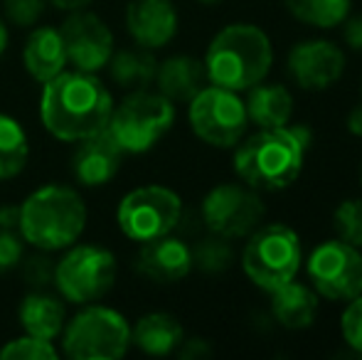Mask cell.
<instances>
[{"mask_svg":"<svg viewBox=\"0 0 362 360\" xmlns=\"http://www.w3.org/2000/svg\"><path fill=\"white\" fill-rule=\"evenodd\" d=\"M114 96L91 72H59L45 82L40 99L42 124L54 139L81 141L109 126Z\"/></svg>","mask_w":362,"mask_h":360,"instance_id":"cell-1","label":"cell"},{"mask_svg":"<svg viewBox=\"0 0 362 360\" xmlns=\"http://www.w3.org/2000/svg\"><path fill=\"white\" fill-rule=\"evenodd\" d=\"M310 129L276 126L262 129L242 141L234 153V170L254 190L276 192L288 187L303 170L305 151L310 149Z\"/></svg>","mask_w":362,"mask_h":360,"instance_id":"cell-2","label":"cell"},{"mask_svg":"<svg viewBox=\"0 0 362 360\" xmlns=\"http://www.w3.org/2000/svg\"><path fill=\"white\" fill-rule=\"evenodd\" d=\"M274 62L272 40L257 25L237 23L215 35L205 54L210 84L229 91H247L264 82Z\"/></svg>","mask_w":362,"mask_h":360,"instance_id":"cell-3","label":"cell"},{"mask_svg":"<svg viewBox=\"0 0 362 360\" xmlns=\"http://www.w3.org/2000/svg\"><path fill=\"white\" fill-rule=\"evenodd\" d=\"M86 227V205L67 185H45L30 192L20 205L18 232L28 245L42 252L72 247Z\"/></svg>","mask_w":362,"mask_h":360,"instance_id":"cell-4","label":"cell"},{"mask_svg":"<svg viewBox=\"0 0 362 360\" xmlns=\"http://www.w3.org/2000/svg\"><path fill=\"white\" fill-rule=\"evenodd\" d=\"M173 121L175 104L168 96L139 89L114 106L106 129L124 153H146L173 129Z\"/></svg>","mask_w":362,"mask_h":360,"instance_id":"cell-5","label":"cell"},{"mask_svg":"<svg viewBox=\"0 0 362 360\" xmlns=\"http://www.w3.org/2000/svg\"><path fill=\"white\" fill-rule=\"evenodd\" d=\"M131 346V326L109 306L81 308L62 328V351L72 360H116Z\"/></svg>","mask_w":362,"mask_h":360,"instance_id":"cell-6","label":"cell"},{"mask_svg":"<svg viewBox=\"0 0 362 360\" xmlns=\"http://www.w3.org/2000/svg\"><path fill=\"white\" fill-rule=\"evenodd\" d=\"M303 260L300 240L288 225L274 222L249 237L242 252V269L259 289L272 294L274 289L296 279Z\"/></svg>","mask_w":362,"mask_h":360,"instance_id":"cell-7","label":"cell"},{"mask_svg":"<svg viewBox=\"0 0 362 360\" xmlns=\"http://www.w3.org/2000/svg\"><path fill=\"white\" fill-rule=\"evenodd\" d=\"M116 257L106 247L72 245L54 265V286L72 303H94L111 291L116 281Z\"/></svg>","mask_w":362,"mask_h":360,"instance_id":"cell-8","label":"cell"},{"mask_svg":"<svg viewBox=\"0 0 362 360\" xmlns=\"http://www.w3.org/2000/svg\"><path fill=\"white\" fill-rule=\"evenodd\" d=\"M182 215V200L165 185H144L131 190L116 210V222L129 240L151 242L170 235Z\"/></svg>","mask_w":362,"mask_h":360,"instance_id":"cell-9","label":"cell"},{"mask_svg":"<svg viewBox=\"0 0 362 360\" xmlns=\"http://www.w3.org/2000/svg\"><path fill=\"white\" fill-rule=\"evenodd\" d=\"M247 109L237 91L217 84L202 87L190 99V126L205 144L215 149H232L247 131Z\"/></svg>","mask_w":362,"mask_h":360,"instance_id":"cell-10","label":"cell"},{"mask_svg":"<svg viewBox=\"0 0 362 360\" xmlns=\"http://www.w3.org/2000/svg\"><path fill=\"white\" fill-rule=\"evenodd\" d=\"M308 279L315 294L330 301H350L362 294V255L343 240L318 245L308 257Z\"/></svg>","mask_w":362,"mask_h":360,"instance_id":"cell-11","label":"cell"},{"mask_svg":"<svg viewBox=\"0 0 362 360\" xmlns=\"http://www.w3.org/2000/svg\"><path fill=\"white\" fill-rule=\"evenodd\" d=\"M264 217V202L247 182H222L212 187L202 200V220L212 235L237 240L259 227Z\"/></svg>","mask_w":362,"mask_h":360,"instance_id":"cell-12","label":"cell"},{"mask_svg":"<svg viewBox=\"0 0 362 360\" xmlns=\"http://www.w3.org/2000/svg\"><path fill=\"white\" fill-rule=\"evenodd\" d=\"M59 33L67 50V62H72L79 72L96 74L109 64L114 54V35L99 15L72 10Z\"/></svg>","mask_w":362,"mask_h":360,"instance_id":"cell-13","label":"cell"},{"mask_svg":"<svg viewBox=\"0 0 362 360\" xmlns=\"http://www.w3.org/2000/svg\"><path fill=\"white\" fill-rule=\"evenodd\" d=\"M286 69L300 89L320 91L333 87L343 77L345 54L338 45L328 40H308L298 42L288 52Z\"/></svg>","mask_w":362,"mask_h":360,"instance_id":"cell-14","label":"cell"},{"mask_svg":"<svg viewBox=\"0 0 362 360\" xmlns=\"http://www.w3.org/2000/svg\"><path fill=\"white\" fill-rule=\"evenodd\" d=\"M76 151L72 156L74 180L84 187H101L116 178L124 161V151L109 134V129L76 141Z\"/></svg>","mask_w":362,"mask_h":360,"instance_id":"cell-15","label":"cell"},{"mask_svg":"<svg viewBox=\"0 0 362 360\" xmlns=\"http://www.w3.org/2000/svg\"><path fill=\"white\" fill-rule=\"evenodd\" d=\"M126 28L139 47L160 50L177 33V10L173 0H131L126 5Z\"/></svg>","mask_w":362,"mask_h":360,"instance_id":"cell-16","label":"cell"},{"mask_svg":"<svg viewBox=\"0 0 362 360\" xmlns=\"http://www.w3.org/2000/svg\"><path fill=\"white\" fill-rule=\"evenodd\" d=\"M136 269L156 284H175L192 269V252L182 240L170 235L144 242L136 255Z\"/></svg>","mask_w":362,"mask_h":360,"instance_id":"cell-17","label":"cell"},{"mask_svg":"<svg viewBox=\"0 0 362 360\" xmlns=\"http://www.w3.org/2000/svg\"><path fill=\"white\" fill-rule=\"evenodd\" d=\"M23 62L25 69L30 72V77L37 79V82H49L59 72H64L67 67V50H64L62 33L57 28H35L30 33L28 42L23 50Z\"/></svg>","mask_w":362,"mask_h":360,"instance_id":"cell-18","label":"cell"},{"mask_svg":"<svg viewBox=\"0 0 362 360\" xmlns=\"http://www.w3.org/2000/svg\"><path fill=\"white\" fill-rule=\"evenodd\" d=\"M205 62L187 54H175L168 57L165 62L158 64L156 84L163 96L175 104V101H190L202 87H205Z\"/></svg>","mask_w":362,"mask_h":360,"instance_id":"cell-19","label":"cell"},{"mask_svg":"<svg viewBox=\"0 0 362 360\" xmlns=\"http://www.w3.org/2000/svg\"><path fill=\"white\" fill-rule=\"evenodd\" d=\"M247 119L259 129H276L286 126L293 114V96L284 84H254L247 89Z\"/></svg>","mask_w":362,"mask_h":360,"instance_id":"cell-20","label":"cell"},{"mask_svg":"<svg viewBox=\"0 0 362 360\" xmlns=\"http://www.w3.org/2000/svg\"><path fill=\"white\" fill-rule=\"evenodd\" d=\"M272 313L288 331L308 328L318 313V294L291 279L288 284L272 291Z\"/></svg>","mask_w":362,"mask_h":360,"instance_id":"cell-21","label":"cell"},{"mask_svg":"<svg viewBox=\"0 0 362 360\" xmlns=\"http://www.w3.org/2000/svg\"><path fill=\"white\" fill-rule=\"evenodd\" d=\"M131 343L148 356H170L182 343V326L170 313H146L131 328Z\"/></svg>","mask_w":362,"mask_h":360,"instance_id":"cell-22","label":"cell"},{"mask_svg":"<svg viewBox=\"0 0 362 360\" xmlns=\"http://www.w3.org/2000/svg\"><path fill=\"white\" fill-rule=\"evenodd\" d=\"M20 326L30 336L45 338V341H54L64 328V306L59 298L49 296V294H30L20 303Z\"/></svg>","mask_w":362,"mask_h":360,"instance_id":"cell-23","label":"cell"},{"mask_svg":"<svg viewBox=\"0 0 362 360\" xmlns=\"http://www.w3.org/2000/svg\"><path fill=\"white\" fill-rule=\"evenodd\" d=\"M111 79L119 84L121 89L139 91L146 89L151 82H156L158 62L151 54V50H121L114 52L109 59Z\"/></svg>","mask_w":362,"mask_h":360,"instance_id":"cell-24","label":"cell"},{"mask_svg":"<svg viewBox=\"0 0 362 360\" xmlns=\"http://www.w3.org/2000/svg\"><path fill=\"white\" fill-rule=\"evenodd\" d=\"M30 144L25 129L8 114H0V180L15 178L28 166Z\"/></svg>","mask_w":362,"mask_h":360,"instance_id":"cell-25","label":"cell"},{"mask_svg":"<svg viewBox=\"0 0 362 360\" xmlns=\"http://www.w3.org/2000/svg\"><path fill=\"white\" fill-rule=\"evenodd\" d=\"M284 3L296 20L320 30L338 28L350 15V0H284Z\"/></svg>","mask_w":362,"mask_h":360,"instance_id":"cell-26","label":"cell"},{"mask_svg":"<svg viewBox=\"0 0 362 360\" xmlns=\"http://www.w3.org/2000/svg\"><path fill=\"white\" fill-rule=\"evenodd\" d=\"M190 252H192V267H197V269H202L207 274H219V272L229 269L234 260L229 240L219 235L200 240Z\"/></svg>","mask_w":362,"mask_h":360,"instance_id":"cell-27","label":"cell"},{"mask_svg":"<svg viewBox=\"0 0 362 360\" xmlns=\"http://www.w3.org/2000/svg\"><path fill=\"white\" fill-rule=\"evenodd\" d=\"M59 358V351L52 346V341H45L37 336H25L15 338V341L5 343L0 348V360H54Z\"/></svg>","mask_w":362,"mask_h":360,"instance_id":"cell-28","label":"cell"},{"mask_svg":"<svg viewBox=\"0 0 362 360\" xmlns=\"http://www.w3.org/2000/svg\"><path fill=\"white\" fill-rule=\"evenodd\" d=\"M333 220L340 240L362 250V200L353 197V200L340 202Z\"/></svg>","mask_w":362,"mask_h":360,"instance_id":"cell-29","label":"cell"},{"mask_svg":"<svg viewBox=\"0 0 362 360\" xmlns=\"http://www.w3.org/2000/svg\"><path fill=\"white\" fill-rule=\"evenodd\" d=\"M47 0H5V15L18 28H35L45 15Z\"/></svg>","mask_w":362,"mask_h":360,"instance_id":"cell-30","label":"cell"},{"mask_svg":"<svg viewBox=\"0 0 362 360\" xmlns=\"http://www.w3.org/2000/svg\"><path fill=\"white\" fill-rule=\"evenodd\" d=\"M340 328H343L345 343L350 348H355L358 353H362V294L350 298V306L345 308Z\"/></svg>","mask_w":362,"mask_h":360,"instance_id":"cell-31","label":"cell"},{"mask_svg":"<svg viewBox=\"0 0 362 360\" xmlns=\"http://www.w3.org/2000/svg\"><path fill=\"white\" fill-rule=\"evenodd\" d=\"M23 262V237L15 230H0V272H10Z\"/></svg>","mask_w":362,"mask_h":360,"instance_id":"cell-32","label":"cell"},{"mask_svg":"<svg viewBox=\"0 0 362 360\" xmlns=\"http://www.w3.org/2000/svg\"><path fill=\"white\" fill-rule=\"evenodd\" d=\"M23 274L28 279V284L33 286H45L54 279V265L49 257H33V260L25 262Z\"/></svg>","mask_w":362,"mask_h":360,"instance_id":"cell-33","label":"cell"},{"mask_svg":"<svg viewBox=\"0 0 362 360\" xmlns=\"http://www.w3.org/2000/svg\"><path fill=\"white\" fill-rule=\"evenodd\" d=\"M345 42L353 50L362 52V15L348 20V25H345Z\"/></svg>","mask_w":362,"mask_h":360,"instance_id":"cell-34","label":"cell"},{"mask_svg":"<svg viewBox=\"0 0 362 360\" xmlns=\"http://www.w3.org/2000/svg\"><path fill=\"white\" fill-rule=\"evenodd\" d=\"M180 358H200L210 353V346H207L202 338H192V341H182L180 343Z\"/></svg>","mask_w":362,"mask_h":360,"instance_id":"cell-35","label":"cell"},{"mask_svg":"<svg viewBox=\"0 0 362 360\" xmlns=\"http://www.w3.org/2000/svg\"><path fill=\"white\" fill-rule=\"evenodd\" d=\"M20 225V205L18 207H3L0 210V230H15Z\"/></svg>","mask_w":362,"mask_h":360,"instance_id":"cell-36","label":"cell"},{"mask_svg":"<svg viewBox=\"0 0 362 360\" xmlns=\"http://www.w3.org/2000/svg\"><path fill=\"white\" fill-rule=\"evenodd\" d=\"M345 126H348L350 134L362 136V104H358L353 111H350L348 119H345Z\"/></svg>","mask_w":362,"mask_h":360,"instance_id":"cell-37","label":"cell"},{"mask_svg":"<svg viewBox=\"0 0 362 360\" xmlns=\"http://www.w3.org/2000/svg\"><path fill=\"white\" fill-rule=\"evenodd\" d=\"M49 3H52L54 8L67 10V13H72V10H84L86 5L91 3V0H49Z\"/></svg>","mask_w":362,"mask_h":360,"instance_id":"cell-38","label":"cell"},{"mask_svg":"<svg viewBox=\"0 0 362 360\" xmlns=\"http://www.w3.org/2000/svg\"><path fill=\"white\" fill-rule=\"evenodd\" d=\"M5 50H8V28H5V23L0 20V57H3Z\"/></svg>","mask_w":362,"mask_h":360,"instance_id":"cell-39","label":"cell"},{"mask_svg":"<svg viewBox=\"0 0 362 360\" xmlns=\"http://www.w3.org/2000/svg\"><path fill=\"white\" fill-rule=\"evenodd\" d=\"M200 3H217V0H200Z\"/></svg>","mask_w":362,"mask_h":360,"instance_id":"cell-40","label":"cell"},{"mask_svg":"<svg viewBox=\"0 0 362 360\" xmlns=\"http://www.w3.org/2000/svg\"><path fill=\"white\" fill-rule=\"evenodd\" d=\"M360 182H362V173H360Z\"/></svg>","mask_w":362,"mask_h":360,"instance_id":"cell-41","label":"cell"}]
</instances>
